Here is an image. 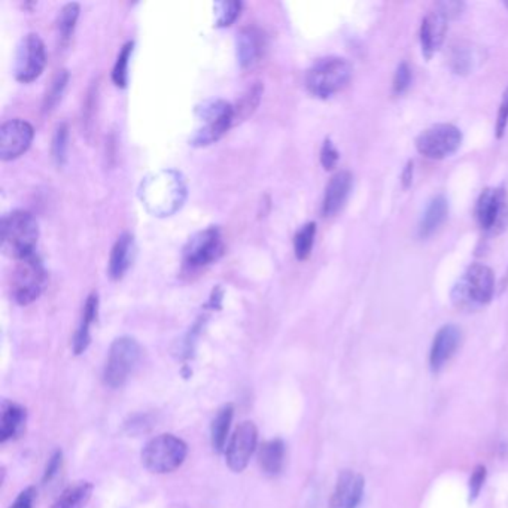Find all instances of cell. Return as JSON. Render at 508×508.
Masks as SVG:
<instances>
[{
  "mask_svg": "<svg viewBox=\"0 0 508 508\" xmlns=\"http://www.w3.org/2000/svg\"><path fill=\"white\" fill-rule=\"evenodd\" d=\"M139 197L145 209L154 217H170L185 203L187 183L176 170H158L142 181Z\"/></svg>",
  "mask_w": 508,
  "mask_h": 508,
  "instance_id": "1",
  "label": "cell"
},
{
  "mask_svg": "<svg viewBox=\"0 0 508 508\" xmlns=\"http://www.w3.org/2000/svg\"><path fill=\"white\" fill-rule=\"evenodd\" d=\"M40 239V226L36 218L26 210H13L2 218L0 246L4 255L22 260L35 254Z\"/></svg>",
  "mask_w": 508,
  "mask_h": 508,
  "instance_id": "2",
  "label": "cell"
},
{
  "mask_svg": "<svg viewBox=\"0 0 508 508\" xmlns=\"http://www.w3.org/2000/svg\"><path fill=\"white\" fill-rule=\"evenodd\" d=\"M196 115L199 127L190 139V145L196 148L215 144L236 122L235 106L222 99L203 102L197 106Z\"/></svg>",
  "mask_w": 508,
  "mask_h": 508,
  "instance_id": "3",
  "label": "cell"
},
{
  "mask_svg": "<svg viewBox=\"0 0 508 508\" xmlns=\"http://www.w3.org/2000/svg\"><path fill=\"white\" fill-rule=\"evenodd\" d=\"M352 78V66L342 57L317 60L306 74V88L317 99H328L343 90Z\"/></svg>",
  "mask_w": 508,
  "mask_h": 508,
  "instance_id": "4",
  "label": "cell"
},
{
  "mask_svg": "<svg viewBox=\"0 0 508 508\" xmlns=\"http://www.w3.org/2000/svg\"><path fill=\"white\" fill-rule=\"evenodd\" d=\"M142 353L144 351L133 337L122 335L113 340L104 364V385L112 389L124 387L139 367Z\"/></svg>",
  "mask_w": 508,
  "mask_h": 508,
  "instance_id": "5",
  "label": "cell"
},
{
  "mask_svg": "<svg viewBox=\"0 0 508 508\" xmlns=\"http://www.w3.org/2000/svg\"><path fill=\"white\" fill-rule=\"evenodd\" d=\"M188 446L174 434H161L149 440L142 450V464L154 474L172 473L183 464Z\"/></svg>",
  "mask_w": 508,
  "mask_h": 508,
  "instance_id": "6",
  "label": "cell"
},
{
  "mask_svg": "<svg viewBox=\"0 0 508 508\" xmlns=\"http://www.w3.org/2000/svg\"><path fill=\"white\" fill-rule=\"evenodd\" d=\"M495 294V274L487 265L473 264L453 290V301L460 308L491 303Z\"/></svg>",
  "mask_w": 508,
  "mask_h": 508,
  "instance_id": "7",
  "label": "cell"
},
{
  "mask_svg": "<svg viewBox=\"0 0 508 508\" xmlns=\"http://www.w3.org/2000/svg\"><path fill=\"white\" fill-rule=\"evenodd\" d=\"M47 283L45 265L38 254L18 261L13 274V300L20 306H29L40 299Z\"/></svg>",
  "mask_w": 508,
  "mask_h": 508,
  "instance_id": "8",
  "label": "cell"
},
{
  "mask_svg": "<svg viewBox=\"0 0 508 508\" xmlns=\"http://www.w3.org/2000/svg\"><path fill=\"white\" fill-rule=\"evenodd\" d=\"M462 144V133L453 124H437L417 136L416 148L431 160H443L457 153Z\"/></svg>",
  "mask_w": 508,
  "mask_h": 508,
  "instance_id": "9",
  "label": "cell"
},
{
  "mask_svg": "<svg viewBox=\"0 0 508 508\" xmlns=\"http://www.w3.org/2000/svg\"><path fill=\"white\" fill-rule=\"evenodd\" d=\"M224 254V242L221 231L217 227H209L199 231L188 240L183 248V264L190 270L203 269L221 258Z\"/></svg>",
  "mask_w": 508,
  "mask_h": 508,
  "instance_id": "10",
  "label": "cell"
},
{
  "mask_svg": "<svg viewBox=\"0 0 508 508\" xmlns=\"http://www.w3.org/2000/svg\"><path fill=\"white\" fill-rule=\"evenodd\" d=\"M47 65V51L40 35L29 33L18 45L15 57V78L20 83H33L40 78Z\"/></svg>",
  "mask_w": 508,
  "mask_h": 508,
  "instance_id": "11",
  "label": "cell"
},
{
  "mask_svg": "<svg viewBox=\"0 0 508 508\" xmlns=\"http://www.w3.org/2000/svg\"><path fill=\"white\" fill-rule=\"evenodd\" d=\"M478 226L500 233L508 226V197L503 188H486L476 208Z\"/></svg>",
  "mask_w": 508,
  "mask_h": 508,
  "instance_id": "12",
  "label": "cell"
},
{
  "mask_svg": "<svg viewBox=\"0 0 508 508\" xmlns=\"http://www.w3.org/2000/svg\"><path fill=\"white\" fill-rule=\"evenodd\" d=\"M258 443L255 423L245 421L236 428L226 448L227 465L233 473H242L249 465Z\"/></svg>",
  "mask_w": 508,
  "mask_h": 508,
  "instance_id": "13",
  "label": "cell"
},
{
  "mask_svg": "<svg viewBox=\"0 0 508 508\" xmlns=\"http://www.w3.org/2000/svg\"><path fill=\"white\" fill-rule=\"evenodd\" d=\"M35 138V129L31 122L15 118L0 127V158L2 161H13L22 156L31 148Z\"/></svg>",
  "mask_w": 508,
  "mask_h": 508,
  "instance_id": "14",
  "label": "cell"
},
{
  "mask_svg": "<svg viewBox=\"0 0 508 508\" xmlns=\"http://www.w3.org/2000/svg\"><path fill=\"white\" fill-rule=\"evenodd\" d=\"M364 477L352 469L340 473L328 508H358L364 495Z\"/></svg>",
  "mask_w": 508,
  "mask_h": 508,
  "instance_id": "15",
  "label": "cell"
},
{
  "mask_svg": "<svg viewBox=\"0 0 508 508\" xmlns=\"http://www.w3.org/2000/svg\"><path fill=\"white\" fill-rule=\"evenodd\" d=\"M460 343V330L457 325H444L435 334L430 353L431 370L439 373L450 358L455 355Z\"/></svg>",
  "mask_w": 508,
  "mask_h": 508,
  "instance_id": "16",
  "label": "cell"
},
{
  "mask_svg": "<svg viewBox=\"0 0 508 508\" xmlns=\"http://www.w3.org/2000/svg\"><path fill=\"white\" fill-rule=\"evenodd\" d=\"M353 176L348 170H342L330 179L326 185L325 196L322 201V215L325 218L334 217L343 208L352 192Z\"/></svg>",
  "mask_w": 508,
  "mask_h": 508,
  "instance_id": "17",
  "label": "cell"
},
{
  "mask_svg": "<svg viewBox=\"0 0 508 508\" xmlns=\"http://www.w3.org/2000/svg\"><path fill=\"white\" fill-rule=\"evenodd\" d=\"M448 17L440 13L439 9L428 13L421 26L422 52L426 58H431L444 42L448 31Z\"/></svg>",
  "mask_w": 508,
  "mask_h": 508,
  "instance_id": "18",
  "label": "cell"
},
{
  "mask_svg": "<svg viewBox=\"0 0 508 508\" xmlns=\"http://www.w3.org/2000/svg\"><path fill=\"white\" fill-rule=\"evenodd\" d=\"M135 237L130 233H122L113 245L109 256L108 274L112 281H121L127 270L130 269L135 260Z\"/></svg>",
  "mask_w": 508,
  "mask_h": 508,
  "instance_id": "19",
  "label": "cell"
},
{
  "mask_svg": "<svg viewBox=\"0 0 508 508\" xmlns=\"http://www.w3.org/2000/svg\"><path fill=\"white\" fill-rule=\"evenodd\" d=\"M236 47H237V60L240 66L246 69L249 66L255 65L256 61L260 60L263 56L265 47V38L263 31L256 27H245L237 35L236 40Z\"/></svg>",
  "mask_w": 508,
  "mask_h": 508,
  "instance_id": "20",
  "label": "cell"
},
{
  "mask_svg": "<svg viewBox=\"0 0 508 508\" xmlns=\"http://www.w3.org/2000/svg\"><path fill=\"white\" fill-rule=\"evenodd\" d=\"M97 313H99V296L97 292H92L85 300V305L83 308V316L79 321L78 330L75 333L74 337V352L76 355L85 352L88 344L92 342V325L97 319Z\"/></svg>",
  "mask_w": 508,
  "mask_h": 508,
  "instance_id": "21",
  "label": "cell"
},
{
  "mask_svg": "<svg viewBox=\"0 0 508 508\" xmlns=\"http://www.w3.org/2000/svg\"><path fill=\"white\" fill-rule=\"evenodd\" d=\"M27 412L22 406L4 401L2 406V426H0V441L6 443L22 434L26 426Z\"/></svg>",
  "mask_w": 508,
  "mask_h": 508,
  "instance_id": "22",
  "label": "cell"
},
{
  "mask_svg": "<svg viewBox=\"0 0 508 508\" xmlns=\"http://www.w3.org/2000/svg\"><path fill=\"white\" fill-rule=\"evenodd\" d=\"M285 462V443L281 439L269 440L261 444L258 450V464L267 476H278Z\"/></svg>",
  "mask_w": 508,
  "mask_h": 508,
  "instance_id": "23",
  "label": "cell"
},
{
  "mask_svg": "<svg viewBox=\"0 0 508 508\" xmlns=\"http://www.w3.org/2000/svg\"><path fill=\"white\" fill-rule=\"evenodd\" d=\"M449 215V203L444 196H437L432 199L428 208H426L423 217H422L421 226H419V236L422 239H426L434 235L440 227L443 226Z\"/></svg>",
  "mask_w": 508,
  "mask_h": 508,
  "instance_id": "24",
  "label": "cell"
},
{
  "mask_svg": "<svg viewBox=\"0 0 508 508\" xmlns=\"http://www.w3.org/2000/svg\"><path fill=\"white\" fill-rule=\"evenodd\" d=\"M233 416H235V407L233 405H226L222 406L218 410L217 416L213 417L212 426H210V441H212L215 452L221 453L226 450Z\"/></svg>",
  "mask_w": 508,
  "mask_h": 508,
  "instance_id": "25",
  "label": "cell"
},
{
  "mask_svg": "<svg viewBox=\"0 0 508 508\" xmlns=\"http://www.w3.org/2000/svg\"><path fill=\"white\" fill-rule=\"evenodd\" d=\"M93 489L94 486L90 482L75 483L61 492L52 508H84L92 498Z\"/></svg>",
  "mask_w": 508,
  "mask_h": 508,
  "instance_id": "26",
  "label": "cell"
},
{
  "mask_svg": "<svg viewBox=\"0 0 508 508\" xmlns=\"http://www.w3.org/2000/svg\"><path fill=\"white\" fill-rule=\"evenodd\" d=\"M482 52L471 45L460 44L452 49L450 65L457 74L467 75L473 72L482 63Z\"/></svg>",
  "mask_w": 508,
  "mask_h": 508,
  "instance_id": "27",
  "label": "cell"
},
{
  "mask_svg": "<svg viewBox=\"0 0 508 508\" xmlns=\"http://www.w3.org/2000/svg\"><path fill=\"white\" fill-rule=\"evenodd\" d=\"M79 18V4H67L63 6L58 18H57V33L60 40L61 47H67L72 36H74L75 27Z\"/></svg>",
  "mask_w": 508,
  "mask_h": 508,
  "instance_id": "28",
  "label": "cell"
},
{
  "mask_svg": "<svg viewBox=\"0 0 508 508\" xmlns=\"http://www.w3.org/2000/svg\"><path fill=\"white\" fill-rule=\"evenodd\" d=\"M315 237H316V224L315 222H307L297 231L294 236V254L299 261L307 260L312 254L313 245H315Z\"/></svg>",
  "mask_w": 508,
  "mask_h": 508,
  "instance_id": "29",
  "label": "cell"
},
{
  "mask_svg": "<svg viewBox=\"0 0 508 508\" xmlns=\"http://www.w3.org/2000/svg\"><path fill=\"white\" fill-rule=\"evenodd\" d=\"M135 49V42L130 40L127 42L120 52H118L117 61L113 65L112 81L118 88L127 87V79H129V61H130L131 52Z\"/></svg>",
  "mask_w": 508,
  "mask_h": 508,
  "instance_id": "30",
  "label": "cell"
},
{
  "mask_svg": "<svg viewBox=\"0 0 508 508\" xmlns=\"http://www.w3.org/2000/svg\"><path fill=\"white\" fill-rule=\"evenodd\" d=\"M244 4L242 2H217L215 9V27H230L239 18Z\"/></svg>",
  "mask_w": 508,
  "mask_h": 508,
  "instance_id": "31",
  "label": "cell"
},
{
  "mask_svg": "<svg viewBox=\"0 0 508 508\" xmlns=\"http://www.w3.org/2000/svg\"><path fill=\"white\" fill-rule=\"evenodd\" d=\"M69 83V72L67 70H60L56 75V78L52 79L51 87L45 94L44 104H42V111L45 113L51 112L52 109L56 108L57 103L61 101L63 93Z\"/></svg>",
  "mask_w": 508,
  "mask_h": 508,
  "instance_id": "32",
  "label": "cell"
},
{
  "mask_svg": "<svg viewBox=\"0 0 508 508\" xmlns=\"http://www.w3.org/2000/svg\"><path fill=\"white\" fill-rule=\"evenodd\" d=\"M67 142H69V127L66 122H61L57 126L52 138V158L57 165H63L67 160Z\"/></svg>",
  "mask_w": 508,
  "mask_h": 508,
  "instance_id": "33",
  "label": "cell"
},
{
  "mask_svg": "<svg viewBox=\"0 0 508 508\" xmlns=\"http://www.w3.org/2000/svg\"><path fill=\"white\" fill-rule=\"evenodd\" d=\"M264 87L261 83L254 84L248 92L245 93V96L240 99L239 104L235 106L236 121H239V118H246L249 113L255 111L256 106L260 103L261 94H263Z\"/></svg>",
  "mask_w": 508,
  "mask_h": 508,
  "instance_id": "34",
  "label": "cell"
},
{
  "mask_svg": "<svg viewBox=\"0 0 508 508\" xmlns=\"http://www.w3.org/2000/svg\"><path fill=\"white\" fill-rule=\"evenodd\" d=\"M486 468L477 465L469 477V501H474L480 495L485 480H486Z\"/></svg>",
  "mask_w": 508,
  "mask_h": 508,
  "instance_id": "35",
  "label": "cell"
},
{
  "mask_svg": "<svg viewBox=\"0 0 508 508\" xmlns=\"http://www.w3.org/2000/svg\"><path fill=\"white\" fill-rule=\"evenodd\" d=\"M410 83H412V70L408 67L407 63H401L394 76V93L403 94Z\"/></svg>",
  "mask_w": 508,
  "mask_h": 508,
  "instance_id": "36",
  "label": "cell"
},
{
  "mask_svg": "<svg viewBox=\"0 0 508 508\" xmlns=\"http://www.w3.org/2000/svg\"><path fill=\"white\" fill-rule=\"evenodd\" d=\"M340 154L335 149L334 145L330 139H325L321 149V165H324L325 170L334 169L337 163H339Z\"/></svg>",
  "mask_w": 508,
  "mask_h": 508,
  "instance_id": "37",
  "label": "cell"
},
{
  "mask_svg": "<svg viewBox=\"0 0 508 508\" xmlns=\"http://www.w3.org/2000/svg\"><path fill=\"white\" fill-rule=\"evenodd\" d=\"M508 126V87L505 88L504 96L500 104V112L496 118L495 135L498 139L504 136Z\"/></svg>",
  "mask_w": 508,
  "mask_h": 508,
  "instance_id": "38",
  "label": "cell"
},
{
  "mask_svg": "<svg viewBox=\"0 0 508 508\" xmlns=\"http://www.w3.org/2000/svg\"><path fill=\"white\" fill-rule=\"evenodd\" d=\"M61 462H63V453H61V450H56L52 453V457L49 458V464H47V468H45L44 483L51 482L52 478L56 477L57 473L60 471Z\"/></svg>",
  "mask_w": 508,
  "mask_h": 508,
  "instance_id": "39",
  "label": "cell"
},
{
  "mask_svg": "<svg viewBox=\"0 0 508 508\" xmlns=\"http://www.w3.org/2000/svg\"><path fill=\"white\" fill-rule=\"evenodd\" d=\"M36 489L35 487H26L24 491L18 494L17 498L13 501V505L9 508H31L35 503Z\"/></svg>",
  "mask_w": 508,
  "mask_h": 508,
  "instance_id": "40",
  "label": "cell"
},
{
  "mask_svg": "<svg viewBox=\"0 0 508 508\" xmlns=\"http://www.w3.org/2000/svg\"><path fill=\"white\" fill-rule=\"evenodd\" d=\"M435 8L439 9L440 13H444L448 20H450V18L458 17L462 13L464 4H460V2H441V4H437Z\"/></svg>",
  "mask_w": 508,
  "mask_h": 508,
  "instance_id": "41",
  "label": "cell"
},
{
  "mask_svg": "<svg viewBox=\"0 0 508 508\" xmlns=\"http://www.w3.org/2000/svg\"><path fill=\"white\" fill-rule=\"evenodd\" d=\"M413 178V161L408 163L407 167H406L405 174H403V183H405V187H408L412 183Z\"/></svg>",
  "mask_w": 508,
  "mask_h": 508,
  "instance_id": "42",
  "label": "cell"
},
{
  "mask_svg": "<svg viewBox=\"0 0 508 508\" xmlns=\"http://www.w3.org/2000/svg\"><path fill=\"white\" fill-rule=\"evenodd\" d=\"M505 4V6H507V8H508V2H505V4Z\"/></svg>",
  "mask_w": 508,
  "mask_h": 508,
  "instance_id": "43",
  "label": "cell"
}]
</instances>
